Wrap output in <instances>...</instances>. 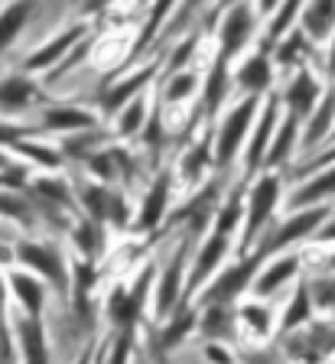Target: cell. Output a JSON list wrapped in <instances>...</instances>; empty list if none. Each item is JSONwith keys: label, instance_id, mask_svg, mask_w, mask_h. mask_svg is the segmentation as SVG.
<instances>
[{"label": "cell", "instance_id": "6da1fadb", "mask_svg": "<svg viewBox=\"0 0 335 364\" xmlns=\"http://www.w3.org/2000/svg\"><path fill=\"white\" fill-rule=\"evenodd\" d=\"M257 107H260V95H248V98L238 107H231V114L225 117L221 130L215 134V166L218 169H228L231 163H235L241 144L248 140V134H251V121L257 117Z\"/></svg>", "mask_w": 335, "mask_h": 364}, {"label": "cell", "instance_id": "7a4b0ae2", "mask_svg": "<svg viewBox=\"0 0 335 364\" xmlns=\"http://www.w3.org/2000/svg\"><path fill=\"white\" fill-rule=\"evenodd\" d=\"M329 218H332V212H329L326 205H309V208H299V212L293 215L287 225L277 228L270 241L264 237L257 250L264 254V257H270V254H280L283 247H293L297 241H306V237H312Z\"/></svg>", "mask_w": 335, "mask_h": 364}, {"label": "cell", "instance_id": "3957f363", "mask_svg": "<svg viewBox=\"0 0 335 364\" xmlns=\"http://www.w3.org/2000/svg\"><path fill=\"white\" fill-rule=\"evenodd\" d=\"M260 260H264V254L257 250V254H251V257H244V260H238V264H231L228 270H221L218 277L208 283L206 296H202V306H206V303H235L244 289L254 287L257 270H260Z\"/></svg>", "mask_w": 335, "mask_h": 364}, {"label": "cell", "instance_id": "277c9868", "mask_svg": "<svg viewBox=\"0 0 335 364\" xmlns=\"http://www.w3.org/2000/svg\"><path fill=\"white\" fill-rule=\"evenodd\" d=\"M277 202H280V176L264 173L257 182H254L251 198H248V208H244L248 221H244L241 247H248V244L260 235V228H267V221H270V215H274Z\"/></svg>", "mask_w": 335, "mask_h": 364}, {"label": "cell", "instance_id": "5b68a950", "mask_svg": "<svg viewBox=\"0 0 335 364\" xmlns=\"http://www.w3.org/2000/svg\"><path fill=\"white\" fill-rule=\"evenodd\" d=\"M254 30H257V10H254L248 0L231 4L225 20H221V30H218V55L221 59H228V62L235 59L244 46L251 43Z\"/></svg>", "mask_w": 335, "mask_h": 364}, {"label": "cell", "instance_id": "8992f818", "mask_svg": "<svg viewBox=\"0 0 335 364\" xmlns=\"http://www.w3.org/2000/svg\"><path fill=\"white\" fill-rule=\"evenodd\" d=\"M186 247H189V241L179 244V250L173 254V260H169L166 273L160 277V283L153 287V309L160 312V316H169V312L179 306V299H183V267H186Z\"/></svg>", "mask_w": 335, "mask_h": 364}, {"label": "cell", "instance_id": "52a82bcc", "mask_svg": "<svg viewBox=\"0 0 335 364\" xmlns=\"http://www.w3.org/2000/svg\"><path fill=\"white\" fill-rule=\"evenodd\" d=\"M215 212H218V179L208 182L206 189H198L169 221H173V225L176 221H189V231L198 235V231H206V228L215 221Z\"/></svg>", "mask_w": 335, "mask_h": 364}, {"label": "cell", "instance_id": "ba28073f", "mask_svg": "<svg viewBox=\"0 0 335 364\" xmlns=\"http://www.w3.org/2000/svg\"><path fill=\"white\" fill-rule=\"evenodd\" d=\"M228 237L231 235H221V231H215V228H212V235L206 237V244H202V250H198V257H196V267H192V273H189L186 293L198 289L215 270H218V264L225 260V254H228V244H231Z\"/></svg>", "mask_w": 335, "mask_h": 364}, {"label": "cell", "instance_id": "9c48e42d", "mask_svg": "<svg viewBox=\"0 0 335 364\" xmlns=\"http://www.w3.org/2000/svg\"><path fill=\"white\" fill-rule=\"evenodd\" d=\"M153 280V270H144V277L137 280L134 289H117L111 296V318H115L121 328H134L140 318V309H144V299H147V289H150Z\"/></svg>", "mask_w": 335, "mask_h": 364}, {"label": "cell", "instance_id": "30bf717a", "mask_svg": "<svg viewBox=\"0 0 335 364\" xmlns=\"http://www.w3.org/2000/svg\"><path fill=\"white\" fill-rule=\"evenodd\" d=\"M287 351L297 358H306L309 364L319 361L322 355L335 351V326H309V322H306L303 332H297L289 338Z\"/></svg>", "mask_w": 335, "mask_h": 364}, {"label": "cell", "instance_id": "8fae6325", "mask_svg": "<svg viewBox=\"0 0 335 364\" xmlns=\"http://www.w3.org/2000/svg\"><path fill=\"white\" fill-rule=\"evenodd\" d=\"M169 189H173V173H166V169H163V173L153 179L150 192H147L144 205H140L137 231H153L156 225H163V215H166V202H169Z\"/></svg>", "mask_w": 335, "mask_h": 364}, {"label": "cell", "instance_id": "7c38bea8", "mask_svg": "<svg viewBox=\"0 0 335 364\" xmlns=\"http://www.w3.org/2000/svg\"><path fill=\"white\" fill-rule=\"evenodd\" d=\"M231 82L238 85L241 91H248V95H264L270 85H274V68H270V55L267 53H254L248 55V59L241 62V68H238L235 75H231Z\"/></svg>", "mask_w": 335, "mask_h": 364}, {"label": "cell", "instance_id": "4fadbf2b", "mask_svg": "<svg viewBox=\"0 0 335 364\" xmlns=\"http://www.w3.org/2000/svg\"><path fill=\"white\" fill-rule=\"evenodd\" d=\"M16 254H20V260L23 264H30L33 270L39 273H46L53 283H59V287H65L69 283V273H65V267H62V257H59V250L49 247V244H20L16 247Z\"/></svg>", "mask_w": 335, "mask_h": 364}, {"label": "cell", "instance_id": "5bb4252c", "mask_svg": "<svg viewBox=\"0 0 335 364\" xmlns=\"http://www.w3.org/2000/svg\"><path fill=\"white\" fill-rule=\"evenodd\" d=\"M85 205H88V212H92L95 221L127 225V205H124V198L111 186H88L85 189Z\"/></svg>", "mask_w": 335, "mask_h": 364}, {"label": "cell", "instance_id": "9a60e30c", "mask_svg": "<svg viewBox=\"0 0 335 364\" xmlns=\"http://www.w3.org/2000/svg\"><path fill=\"white\" fill-rule=\"evenodd\" d=\"M277 117H280L277 101H267V107L260 111L257 127H254V134H251V144H248V173H257V169L264 166L267 146H270V140H274V134H277Z\"/></svg>", "mask_w": 335, "mask_h": 364}, {"label": "cell", "instance_id": "2e32d148", "mask_svg": "<svg viewBox=\"0 0 335 364\" xmlns=\"http://www.w3.org/2000/svg\"><path fill=\"white\" fill-rule=\"evenodd\" d=\"M319 95H322V85L316 82L306 68H299L297 78H293V82H289V88H287L289 114H297L299 121H306V117L312 114V107L319 105Z\"/></svg>", "mask_w": 335, "mask_h": 364}, {"label": "cell", "instance_id": "e0dca14e", "mask_svg": "<svg viewBox=\"0 0 335 364\" xmlns=\"http://www.w3.org/2000/svg\"><path fill=\"white\" fill-rule=\"evenodd\" d=\"M299 30L309 39H329L335 33V0H306Z\"/></svg>", "mask_w": 335, "mask_h": 364}, {"label": "cell", "instance_id": "ac0fdd59", "mask_svg": "<svg viewBox=\"0 0 335 364\" xmlns=\"http://www.w3.org/2000/svg\"><path fill=\"white\" fill-rule=\"evenodd\" d=\"M241 326V318L238 312L231 309V303H206V316L198 322L202 335L212 341H228L235 338V328Z\"/></svg>", "mask_w": 335, "mask_h": 364}, {"label": "cell", "instance_id": "d6986e66", "mask_svg": "<svg viewBox=\"0 0 335 364\" xmlns=\"http://www.w3.org/2000/svg\"><path fill=\"white\" fill-rule=\"evenodd\" d=\"M303 7H306V0H280V7L270 14V23H267V36H264V43H260V53H267V55L274 53V46L280 43V39L293 30V23L299 20Z\"/></svg>", "mask_w": 335, "mask_h": 364}, {"label": "cell", "instance_id": "ffe728a7", "mask_svg": "<svg viewBox=\"0 0 335 364\" xmlns=\"http://www.w3.org/2000/svg\"><path fill=\"white\" fill-rule=\"evenodd\" d=\"M299 273V257L297 254H283V257H277L274 264H267L264 273H257V280H254V293L257 296H274L277 289L283 287V283H289L293 277Z\"/></svg>", "mask_w": 335, "mask_h": 364}, {"label": "cell", "instance_id": "44dd1931", "mask_svg": "<svg viewBox=\"0 0 335 364\" xmlns=\"http://www.w3.org/2000/svg\"><path fill=\"white\" fill-rule=\"evenodd\" d=\"M156 68H160V59L150 62V65H144V68H137V72H134V75H127L121 85H115V88L105 95V107H107V111H121L127 101L137 98L140 91L147 88V82L156 75Z\"/></svg>", "mask_w": 335, "mask_h": 364}, {"label": "cell", "instance_id": "7402d4cb", "mask_svg": "<svg viewBox=\"0 0 335 364\" xmlns=\"http://www.w3.org/2000/svg\"><path fill=\"white\" fill-rule=\"evenodd\" d=\"M198 326V316H196V309H189V306H176L173 309V316H166V326L160 328V335H156V348H163V351H169V348H176L179 341H186L189 338V332Z\"/></svg>", "mask_w": 335, "mask_h": 364}, {"label": "cell", "instance_id": "603a6c76", "mask_svg": "<svg viewBox=\"0 0 335 364\" xmlns=\"http://www.w3.org/2000/svg\"><path fill=\"white\" fill-rule=\"evenodd\" d=\"M297 140H299V117H297V114H289L287 121L277 127V134H274V140H270V146H267L264 166H267V169L283 166V163L289 159V153H293V146H297Z\"/></svg>", "mask_w": 335, "mask_h": 364}, {"label": "cell", "instance_id": "cb8c5ba5", "mask_svg": "<svg viewBox=\"0 0 335 364\" xmlns=\"http://www.w3.org/2000/svg\"><path fill=\"white\" fill-rule=\"evenodd\" d=\"M332 124H335V91H329L326 98L319 101V111L312 107V114L306 117V134H303V146H306V150L319 144L322 136H329Z\"/></svg>", "mask_w": 335, "mask_h": 364}, {"label": "cell", "instance_id": "d4e9b609", "mask_svg": "<svg viewBox=\"0 0 335 364\" xmlns=\"http://www.w3.org/2000/svg\"><path fill=\"white\" fill-rule=\"evenodd\" d=\"M335 196V166H329L326 173L312 176L297 196L289 198V208H309V205H322V198Z\"/></svg>", "mask_w": 335, "mask_h": 364}, {"label": "cell", "instance_id": "484cf974", "mask_svg": "<svg viewBox=\"0 0 335 364\" xmlns=\"http://www.w3.org/2000/svg\"><path fill=\"white\" fill-rule=\"evenodd\" d=\"M20 328V341H23V355L26 364H49L46 358V335H43V326L36 322V316H26L16 322Z\"/></svg>", "mask_w": 335, "mask_h": 364}, {"label": "cell", "instance_id": "4316f807", "mask_svg": "<svg viewBox=\"0 0 335 364\" xmlns=\"http://www.w3.org/2000/svg\"><path fill=\"white\" fill-rule=\"evenodd\" d=\"M312 309H316V306H312L309 283H299L297 293H293V299H289V306H287V312H283V322H280L283 335H289V332H297V328H303L306 322H309Z\"/></svg>", "mask_w": 335, "mask_h": 364}, {"label": "cell", "instance_id": "83f0119b", "mask_svg": "<svg viewBox=\"0 0 335 364\" xmlns=\"http://www.w3.org/2000/svg\"><path fill=\"white\" fill-rule=\"evenodd\" d=\"M231 62L228 59H215L212 72H208V82H206V95H202V101H206V111H218V105L225 101V95H228V82H231V72H228Z\"/></svg>", "mask_w": 335, "mask_h": 364}, {"label": "cell", "instance_id": "f1b7e54d", "mask_svg": "<svg viewBox=\"0 0 335 364\" xmlns=\"http://www.w3.org/2000/svg\"><path fill=\"white\" fill-rule=\"evenodd\" d=\"M208 144H212V136L198 140L192 150H186L183 163H179V173H183V179L198 182V179H202V173H206L208 166H215V153L208 150Z\"/></svg>", "mask_w": 335, "mask_h": 364}, {"label": "cell", "instance_id": "f546056e", "mask_svg": "<svg viewBox=\"0 0 335 364\" xmlns=\"http://www.w3.org/2000/svg\"><path fill=\"white\" fill-rule=\"evenodd\" d=\"M36 101V85L30 78H7V82L0 85V105L10 107V111H20V107L33 105Z\"/></svg>", "mask_w": 335, "mask_h": 364}, {"label": "cell", "instance_id": "4dcf8cb0", "mask_svg": "<svg viewBox=\"0 0 335 364\" xmlns=\"http://www.w3.org/2000/svg\"><path fill=\"white\" fill-rule=\"evenodd\" d=\"M30 10H33V0H16L14 7H7L0 14V49H7V46L16 39V33L23 30Z\"/></svg>", "mask_w": 335, "mask_h": 364}, {"label": "cell", "instance_id": "1f68e13d", "mask_svg": "<svg viewBox=\"0 0 335 364\" xmlns=\"http://www.w3.org/2000/svg\"><path fill=\"white\" fill-rule=\"evenodd\" d=\"M46 127L49 130H85V127H95V117L88 111H78V107H53L46 114Z\"/></svg>", "mask_w": 335, "mask_h": 364}, {"label": "cell", "instance_id": "d6a6232c", "mask_svg": "<svg viewBox=\"0 0 335 364\" xmlns=\"http://www.w3.org/2000/svg\"><path fill=\"white\" fill-rule=\"evenodd\" d=\"M176 7H179V0H153L150 16H147V26H144V36H140L137 43H134V53H144L147 46L153 43V36L160 33L163 20H166V16H173V14H176Z\"/></svg>", "mask_w": 335, "mask_h": 364}, {"label": "cell", "instance_id": "836d02e7", "mask_svg": "<svg viewBox=\"0 0 335 364\" xmlns=\"http://www.w3.org/2000/svg\"><path fill=\"white\" fill-rule=\"evenodd\" d=\"M82 30H85V26H69V33H62V36H55L53 43H49V46H43V49H39V53L33 55V59H26V68H46L49 62H55V59H59V55L65 53V49H69L72 43H78V36H82Z\"/></svg>", "mask_w": 335, "mask_h": 364}, {"label": "cell", "instance_id": "e575fe53", "mask_svg": "<svg viewBox=\"0 0 335 364\" xmlns=\"http://www.w3.org/2000/svg\"><path fill=\"white\" fill-rule=\"evenodd\" d=\"M147 98L144 95H137L134 101H127V105L121 107V117H117V134L121 136H134V134H144L147 127Z\"/></svg>", "mask_w": 335, "mask_h": 364}, {"label": "cell", "instance_id": "d590c367", "mask_svg": "<svg viewBox=\"0 0 335 364\" xmlns=\"http://www.w3.org/2000/svg\"><path fill=\"white\" fill-rule=\"evenodd\" d=\"M196 88H198V78L192 75L189 68H183V72H173V75L163 78V91H160V98L166 101V105H179V101H186Z\"/></svg>", "mask_w": 335, "mask_h": 364}, {"label": "cell", "instance_id": "8d00e7d4", "mask_svg": "<svg viewBox=\"0 0 335 364\" xmlns=\"http://www.w3.org/2000/svg\"><path fill=\"white\" fill-rule=\"evenodd\" d=\"M244 215V205H241V189H235L228 198H225V205H221L218 212H215V221L212 228L215 231H221V235H231L238 228V221H241Z\"/></svg>", "mask_w": 335, "mask_h": 364}, {"label": "cell", "instance_id": "74e56055", "mask_svg": "<svg viewBox=\"0 0 335 364\" xmlns=\"http://www.w3.org/2000/svg\"><path fill=\"white\" fill-rule=\"evenodd\" d=\"M306 43H309V36H306V33L297 26V30H289L287 36H283L280 43L274 46V53H270V55H274V59L280 62V65H289V62H299V59H303L299 53L306 49Z\"/></svg>", "mask_w": 335, "mask_h": 364}, {"label": "cell", "instance_id": "f35d334b", "mask_svg": "<svg viewBox=\"0 0 335 364\" xmlns=\"http://www.w3.org/2000/svg\"><path fill=\"white\" fill-rule=\"evenodd\" d=\"M14 289H16V296H20V303L26 306V312L39 316V309H43V287H39L36 280H30V277H23V273H16Z\"/></svg>", "mask_w": 335, "mask_h": 364}, {"label": "cell", "instance_id": "ab89813d", "mask_svg": "<svg viewBox=\"0 0 335 364\" xmlns=\"http://www.w3.org/2000/svg\"><path fill=\"white\" fill-rule=\"evenodd\" d=\"M238 318H241L244 326L251 328L254 335H267L270 332V309L264 303H244L238 309Z\"/></svg>", "mask_w": 335, "mask_h": 364}, {"label": "cell", "instance_id": "60d3db41", "mask_svg": "<svg viewBox=\"0 0 335 364\" xmlns=\"http://www.w3.org/2000/svg\"><path fill=\"white\" fill-rule=\"evenodd\" d=\"M309 293H312V306H316V309H335V270L329 273V277L312 280Z\"/></svg>", "mask_w": 335, "mask_h": 364}, {"label": "cell", "instance_id": "b9f144b4", "mask_svg": "<svg viewBox=\"0 0 335 364\" xmlns=\"http://www.w3.org/2000/svg\"><path fill=\"white\" fill-rule=\"evenodd\" d=\"M196 43H198V36H189V39H183V43L176 46L173 59L166 62V75H173V72H183L186 62H189V55L196 53Z\"/></svg>", "mask_w": 335, "mask_h": 364}, {"label": "cell", "instance_id": "7bdbcfd3", "mask_svg": "<svg viewBox=\"0 0 335 364\" xmlns=\"http://www.w3.org/2000/svg\"><path fill=\"white\" fill-rule=\"evenodd\" d=\"M206 0H179V7H176V14H173V20H169V30L166 33H179L189 23V16L196 14L198 7H202Z\"/></svg>", "mask_w": 335, "mask_h": 364}, {"label": "cell", "instance_id": "ee69618b", "mask_svg": "<svg viewBox=\"0 0 335 364\" xmlns=\"http://www.w3.org/2000/svg\"><path fill=\"white\" fill-rule=\"evenodd\" d=\"M75 235H78V247H82L85 254H92V250L101 244V237H98V231H95V225H82Z\"/></svg>", "mask_w": 335, "mask_h": 364}, {"label": "cell", "instance_id": "f6af8a7d", "mask_svg": "<svg viewBox=\"0 0 335 364\" xmlns=\"http://www.w3.org/2000/svg\"><path fill=\"white\" fill-rule=\"evenodd\" d=\"M20 150L30 153V156H33V159H39V163H46V166H59V153L46 150V146H30V144H23Z\"/></svg>", "mask_w": 335, "mask_h": 364}, {"label": "cell", "instance_id": "bcb514c9", "mask_svg": "<svg viewBox=\"0 0 335 364\" xmlns=\"http://www.w3.org/2000/svg\"><path fill=\"white\" fill-rule=\"evenodd\" d=\"M36 189L43 192V196L55 198V202H65V198H69V192H65V186H62V182H49V179H39V182H36Z\"/></svg>", "mask_w": 335, "mask_h": 364}, {"label": "cell", "instance_id": "7dc6e473", "mask_svg": "<svg viewBox=\"0 0 335 364\" xmlns=\"http://www.w3.org/2000/svg\"><path fill=\"white\" fill-rule=\"evenodd\" d=\"M130 338H134V328H124V332H121V338H117V348H115V358H111V364H127Z\"/></svg>", "mask_w": 335, "mask_h": 364}, {"label": "cell", "instance_id": "c3c4849f", "mask_svg": "<svg viewBox=\"0 0 335 364\" xmlns=\"http://www.w3.org/2000/svg\"><path fill=\"white\" fill-rule=\"evenodd\" d=\"M0 212H4V215H14V218H26V205L23 202H20V198H4V196H0Z\"/></svg>", "mask_w": 335, "mask_h": 364}, {"label": "cell", "instance_id": "681fc988", "mask_svg": "<svg viewBox=\"0 0 335 364\" xmlns=\"http://www.w3.org/2000/svg\"><path fill=\"white\" fill-rule=\"evenodd\" d=\"M316 237H319V241H335V218H329L326 225L316 231Z\"/></svg>", "mask_w": 335, "mask_h": 364}, {"label": "cell", "instance_id": "f907efd6", "mask_svg": "<svg viewBox=\"0 0 335 364\" xmlns=\"http://www.w3.org/2000/svg\"><path fill=\"white\" fill-rule=\"evenodd\" d=\"M20 134H23V130H16V127H0V144H14Z\"/></svg>", "mask_w": 335, "mask_h": 364}, {"label": "cell", "instance_id": "816d5d0a", "mask_svg": "<svg viewBox=\"0 0 335 364\" xmlns=\"http://www.w3.org/2000/svg\"><path fill=\"white\" fill-rule=\"evenodd\" d=\"M280 7V0H257V14H274Z\"/></svg>", "mask_w": 335, "mask_h": 364}, {"label": "cell", "instance_id": "f5cc1de1", "mask_svg": "<svg viewBox=\"0 0 335 364\" xmlns=\"http://www.w3.org/2000/svg\"><path fill=\"white\" fill-rule=\"evenodd\" d=\"M248 364H280V361H277L274 355H257V358H251Z\"/></svg>", "mask_w": 335, "mask_h": 364}, {"label": "cell", "instance_id": "db71d44e", "mask_svg": "<svg viewBox=\"0 0 335 364\" xmlns=\"http://www.w3.org/2000/svg\"><path fill=\"white\" fill-rule=\"evenodd\" d=\"M111 0H85V10H101V7H107Z\"/></svg>", "mask_w": 335, "mask_h": 364}, {"label": "cell", "instance_id": "11a10c76", "mask_svg": "<svg viewBox=\"0 0 335 364\" xmlns=\"http://www.w3.org/2000/svg\"><path fill=\"white\" fill-rule=\"evenodd\" d=\"M329 72L335 75V33H332V49H329Z\"/></svg>", "mask_w": 335, "mask_h": 364}, {"label": "cell", "instance_id": "9f6ffc18", "mask_svg": "<svg viewBox=\"0 0 335 364\" xmlns=\"http://www.w3.org/2000/svg\"><path fill=\"white\" fill-rule=\"evenodd\" d=\"M0 312H4V280H0Z\"/></svg>", "mask_w": 335, "mask_h": 364}, {"label": "cell", "instance_id": "6f0895ef", "mask_svg": "<svg viewBox=\"0 0 335 364\" xmlns=\"http://www.w3.org/2000/svg\"><path fill=\"white\" fill-rule=\"evenodd\" d=\"M329 270H335V254H332V260H329Z\"/></svg>", "mask_w": 335, "mask_h": 364}, {"label": "cell", "instance_id": "680465c9", "mask_svg": "<svg viewBox=\"0 0 335 364\" xmlns=\"http://www.w3.org/2000/svg\"><path fill=\"white\" fill-rule=\"evenodd\" d=\"M78 364H88V355H85V358H82V361H78Z\"/></svg>", "mask_w": 335, "mask_h": 364}, {"label": "cell", "instance_id": "91938a15", "mask_svg": "<svg viewBox=\"0 0 335 364\" xmlns=\"http://www.w3.org/2000/svg\"><path fill=\"white\" fill-rule=\"evenodd\" d=\"M4 254H7V250H0V257H4Z\"/></svg>", "mask_w": 335, "mask_h": 364}, {"label": "cell", "instance_id": "94428289", "mask_svg": "<svg viewBox=\"0 0 335 364\" xmlns=\"http://www.w3.org/2000/svg\"><path fill=\"white\" fill-rule=\"evenodd\" d=\"M140 4H144V0H140Z\"/></svg>", "mask_w": 335, "mask_h": 364}]
</instances>
